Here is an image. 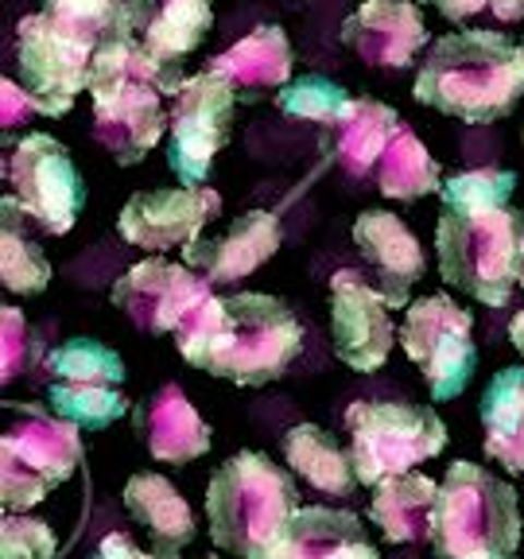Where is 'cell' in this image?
I'll return each mask as SVG.
<instances>
[{
    "label": "cell",
    "mask_w": 524,
    "mask_h": 559,
    "mask_svg": "<svg viewBox=\"0 0 524 559\" xmlns=\"http://www.w3.org/2000/svg\"><path fill=\"white\" fill-rule=\"evenodd\" d=\"M516 175L474 167L446 179L436 226L439 276L489 307H509L524 264V214L513 206Z\"/></svg>",
    "instance_id": "obj_1"
},
{
    "label": "cell",
    "mask_w": 524,
    "mask_h": 559,
    "mask_svg": "<svg viewBox=\"0 0 524 559\" xmlns=\"http://www.w3.org/2000/svg\"><path fill=\"white\" fill-rule=\"evenodd\" d=\"M175 346L187 366L202 373L261 389L291 369L303 331L284 299L269 292H234L202 299L175 331Z\"/></svg>",
    "instance_id": "obj_2"
},
{
    "label": "cell",
    "mask_w": 524,
    "mask_h": 559,
    "mask_svg": "<svg viewBox=\"0 0 524 559\" xmlns=\"http://www.w3.org/2000/svg\"><path fill=\"white\" fill-rule=\"evenodd\" d=\"M412 94L419 105H431L466 124L501 121L524 97L521 51L509 35L486 27L446 32L419 62Z\"/></svg>",
    "instance_id": "obj_3"
},
{
    "label": "cell",
    "mask_w": 524,
    "mask_h": 559,
    "mask_svg": "<svg viewBox=\"0 0 524 559\" xmlns=\"http://www.w3.org/2000/svg\"><path fill=\"white\" fill-rule=\"evenodd\" d=\"M296 513V481L261 451L226 459L206 486L210 540L237 559H279Z\"/></svg>",
    "instance_id": "obj_4"
},
{
    "label": "cell",
    "mask_w": 524,
    "mask_h": 559,
    "mask_svg": "<svg viewBox=\"0 0 524 559\" xmlns=\"http://www.w3.org/2000/svg\"><path fill=\"white\" fill-rule=\"evenodd\" d=\"M521 498L478 463L446 466L431 521L439 559H513L521 548Z\"/></svg>",
    "instance_id": "obj_5"
},
{
    "label": "cell",
    "mask_w": 524,
    "mask_h": 559,
    "mask_svg": "<svg viewBox=\"0 0 524 559\" xmlns=\"http://www.w3.org/2000/svg\"><path fill=\"white\" fill-rule=\"evenodd\" d=\"M12 424L0 439V506L24 513L82 466V428L39 404H9Z\"/></svg>",
    "instance_id": "obj_6"
},
{
    "label": "cell",
    "mask_w": 524,
    "mask_h": 559,
    "mask_svg": "<svg viewBox=\"0 0 524 559\" xmlns=\"http://www.w3.org/2000/svg\"><path fill=\"white\" fill-rule=\"evenodd\" d=\"M349 463L361 486H381L384 478L412 474L446 447V424L428 404L358 401L346 408Z\"/></svg>",
    "instance_id": "obj_7"
},
{
    "label": "cell",
    "mask_w": 524,
    "mask_h": 559,
    "mask_svg": "<svg viewBox=\"0 0 524 559\" xmlns=\"http://www.w3.org/2000/svg\"><path fill=\"white\" fill-rule=\"evenodd\" d=\"M401 346L428 381L436 401H454L478 369L474 314L451 296H424L408 307L401 326Z\"/></svg>",
    "instance_id": "obj_8"
},
{
    "label": "cell",
    "mask_w": 524,
    "mask_h": 559,
    "mask_svg": "<svg viewBox=\"0 0 524 559\" xmlns=\"http://www.w3.org/2000/svg\"><path fill=\"white\" fill-rule=\"evenodd\" d=\"M4 175H9L16 206L44 234L62 237L74 229L82 206H86V183H82L70 152L51 132H24L12 144Z\"/></svg>",
    "instance_id": "obj_9"
},
{
    "label": "cell",
    "mask_w": 524,
    "mask_h": 559,
    "mask_svg": "<svg viewBox=\"0 0 524 559\" xmlns=\"http://www.w3.org/2000/svg\"><path fill=\"white\" fill-rule=\"evenodd\" d=\"M237 90L218 70L191 74L171 105V140H167V167L183 187H202L214 167V156L234 136Z\"/></svg>",
    "instance_id": "obj_10"
},
{
    "label": "cell",
    "mask_w": 524,
    "mask_h": 559,
    "mask_svg": "<svg viewBox=\"0 0 524 559\" xmlns=\"http://www.w3.org/2000/svg\"><path fill=\"white\" fill-rule=\"evenodd\" d=\"M90 67L94 47L55 27L44 12H27L16 24L20 86L35 97L44 117H62L74 109L79 94L90 86Z\"/></svg>",
    "instance_id": "obj_11"
},
{
    "label": "cell",
    "mask_w": 524,
    "mask_h": 559,
    "mask_svg": "<svg viewBox=\"0 0 524 559\" xmlns=\"http://www.w3.org/2000/svg\"><path fill=\"white\" fill-rule=\"evenodd\" d=\"M94 97V136L117 164L132 167L159 144L164 129H171V114H164L159 90L136 79H90Z\"/></svg>",
    "instance_id": "obj_12"
},
{
    "label": "cell",
    "mask_w": 524,
    "mask_h": 559,
    "mask_svg": "<svg viewBox=\"0 0 524 559\" xmlns=\"http://www.w3.org/2000/svg\"><path fill=\"white\" fill-rule=\"evenodd\" d=\"M210 296L214 292H210L206 276H194L191 269L164 261V257H148V261L132 264L109 292L117 311L129 314V323L144 334L179 331L187 314Z\"/></svg>",
    "instance_id": "obj_13"
},
{
    "label": "cell",
    "mask_w": 524,
    "mask_h": 559,
    "mask_svg": "<svg viewBox=\"0 0 524 559\" xmlns=\"http://www.w3.org/2000/svg\"><path fill=\"white\" fill-rule=\"evenodd\" d=\"M222 194L210 187H167V191H140L121 210V237L148 253L191 249L202 229L218 218Z\"/></svg>",
    "instance_id": "obj_14"
},
{
    "label": "cell",
    "mask_w": 524,
    "mask_h": 559,
    "mask_svg": "<svg viewBox=\"0 0 524 559\" xmlns=\"http://www.w3.org/2000/svg\"><path fill=\"white\" fill-rule=\"evenodd\" d=\"M331 338L338 361H346L358 373H373L393 354L389 304L354 269H342L331 276Z\"/></svg>",
    "instance_id": "obj_15"
},
{
    "label": "cell",
    "mask_w": 524,
    "mask_h": 559,
    "mask_svg": "<svg viewBox=\"0 0 524 559\" xmlns=\"http://www.w3.org/2000/svg\"><path fill=\"white\" fill-rule=\"evenodd\" d=\"M342 44L369 67L404 70L428 47L416 0H366L342 20Z\"/></svg>",
    "instance_id": "obj_16"
},
{
    "label": "cell",
    "mask_w": 524,
    "mask_h": 559,
    "mask_svg": "<svg viewBox=\"0 0 524 559\" xmlns=\"http://www.w3.org/2000/svg\"><path fill=\"white\" fill-rule=\"evenodd\" d=\"M354 245L377 276V292L389 307H404L412 284L424 276V249L416 234L389 210H366L354 218Z\"/></svg>",
    "instance_id": "obj_17"
},
{
    "label": "cell",
    "mask_w": 524,
    "mask_h": 559,
    "mask_svg": "<svg viewBox=\"0 0 524 559\" xmlns=\"http://www.w3.org/2000/svg\"><path fill=\"white\" fill-rule=\"evenodd\" d=\"M284 241L279 218L269 210H249L222 237H199L191 249H183L187 264L199 269L210 284H237V280L253 276L264 261H272Z\"/></svg>",
    "instance_id": "obj_18"
},
{
    "label": "cell",
    "mask_w": 524,
    "mask_h": 559,
    "mask_svg": "<svg viewBox=\"0 0 524 559\" xmlns=\"http://www.w3.org/2000/svg\"><path fill=\"white\" fill-rule=\"evenodd\" d=\"M132 424H136L140 443L148 447V454L159 463H194L214 443L210 424L194 412L179 384H164L152 401L136 404Z\"/></svg>",
    "instance_id": "obj_19"
},
{
    "label": "cell",
    "mask_w": 524,
    "mask_h": 559,
    "mask_svg": "<svg viewBox=\"0 0 524 559\" xmlns=\"http://www.w3.org/2000/svg\"><path fill=\"white\" fill-rule=\"evenodd\" d=\"M124 509L140 524L152 559H179L194 540V513L164 474H132L124 481Z\"/></svg>",
    "instance_id": "obj_20"
},
{
    "label": "cell",
    "mask_w": 524,
    "mask_h": 559,
    "mask_svg": "<svg viewBox=\"0 0 524 559\" xmlns=\"http://www.w3.org/2000/svg\"><path fill=\"white\" fill-rule=\"evenodd\" d=\"M132 35L159 59L179 62L214 27V0H121Z\"/></svg>",
    "instance_id": "obj_21"
},
{
    "label": "cell",
    "mask_w": 524,
    "mask_h": 559,
    "mask_svg": "<svg viewBox=\"0 0 524 559\" xmlns=\"http://www.w3.org/2000/svg\"><path fill=\"white\" fill-rule=\"evenodd\" d=\"M291 44L284 27L261 24L253 32L226 47L222 55L210 59V70H218L222 79L234 82V90L245 102H257L261 94L291 86Z\"/></svg>",
    "instance_id": "obj_22"
},
{
    "label": "cell",
    "mask_w": 524,
    "mask_h": 559,
    "mask_svg": "<svg viewBox=\"0 0 524 559\" xmlns=\"http://www.w3.org/2000/svg\"><path fill=\"white\" fill-rule=\"evenodd\" d=\"M279 559H381L366 524L346 509L299 506Z\"/></svg>",
    "instance_id": "obj_23"
},
{
    "label": "cell",
    "mask_w": 524,
    "mask_h": 559,
    "mask_svg": "<svg viewBox=\"0 0 524 559\" xmlns=\"http://www.w3.org/2000/svg\"><path fill=\"white\" fill-rule=\"evenodd\" d=\"M436 498L439 481L428 474H396L377 486L369 501V521L381 528L389 544H416L431 540V521H436Z\"/></svg>",
    "instance_id": "obj_24"
},
{
    "label": "cell",
    "mask_w": 524,
    "mask_h": 559,
    "mask_svg": "<svg viewBox=\"0 0 524 559\" xmlns=\"http://www.w3.org/2000/svg\"><path fill=\"white\" fill-rule=\"evenodd\" d=\"M404 129L393 105L373 102V97H354L342 121L331 129V148L334 159L346 167L349 175H369L377 171L384 148L393 144V136Z\"/></svg>",
    "instance_id": "obj_25"
},
{
    "label": "cell",
    "mask_w": 524,
    "mask_h": 559,
    "mask_svg": "<svg viewBox=\"0 0 524 559\" xmlns=\"http://www.w3.org/2000/svg\"><path fill=\"white\" fill-rule=\"evenodd\" d=\"M486 454L509 474H524V369L505 366L481 393Z\"/></svg>",
    "instance_id": "obj_26"
},
{
    "label": "cell",
    "mask_w": 524,
    "mask_h": 559,
    "mask_svg": "<svg viewBox=\"0 0 524 559\" xmlns=\"http://www.w3.org/2000/svg\"><path fill=\"white\" fill-rule=\"evenodd\" d=\"M284 459L288 466L314 489V493H326V498H349L358 489V474L349 454L334 443L331 431H323L319 424H296V428L284 436Z\"/></svg>",
    "instance_id": "obj_27"
},
{
    "label": "cell",
    "mask_w": 524,
    "mask_h": 559,
    "mask_svg": "<svg viewBox=\"0 0 524 559\" xmlns=\"http://www.w3.org/2000/svg\"><path fill=\"white\" fill-rule=\"evenodd\" d=\"M377 191L396 202H416L424 194L443 191L439 159L424 148V140L412 129H401L393 136V144L384 148L381 164H377Z\"/></svg>",
    "instance_id": "obj_28"
},
{
    "label": "cell",
    "mask_w": 524,
    "mask_h": 559,
    "mask_svg": "<svg viewBox=\"0 0 524 559\" xmlns=\"http://www.w3.org/2000/svg\"><path fill=\"white\" fill-rule=\"evenodd\" d=\"M20 206L16 199H4V234H0V280L16 296H39L51 280V261L44 249L20 229Z\"/></svg>",
    "instance_id": "obj_29"
},
{
    "label": "cell",
    "mask_w": 524,
    "mask_h": 559,
    "mask_svg": "<svg viewBox=\"0 0 524 559\" xmlns=\"http://www.w3.org/2000/svg\"><path fill=\"white\" fill-rule=\"evenodd\" d=\"M47 408L82 431H105L129 412V401L121 389H109V384L47 381Z\"/></svg>",
    "instance_id": "obj_30"
},
{
    "label": "cell",
    "mask_w": 524,
    "mask_h": 559,
    "mask_svg": "<svg viewBox=\"0 0 524 559\" xmlns=\"http://www.w3.org/2000/svg\"><path fill=\"white\" fill-rule=\"evenodd\" d=\"M47 373H51V381L62 384H109V389H121L124 358L105 342L70 338L47 354Z\"/></svg>",
    "instance_id": "obj_31"
},
{
    "label": "cell",
    "mask_w": 524,
    "mask_h": 559,
    "mask_svg": "<svg viewBox=\"0 0 524 559\" xmlns=\"http://www.w3.org/2000/svg\"><path fill=\"white\" fill-rule=\"evenodd\" d=\"M44 16L62 32L79 35L94 51L109 39L132 35L121 0H44Z\"/></svg>",
    "instance_id": "obj_32"
},
{
    "label": "cell",
    "mask_w": 524,
    "mask_h": 559,
    "mask_svg": "<svg viewBox=\"0 0 524 559\" xmlns=\"http://www.w3.org/2000/svg\"><path fill=\"white\" fill-rule=\"evenodd\" d=\"M349 102H354V97H349L338 82L323 79V74H307V79L291 82V86H284L276 94L279 114L299 117V121L326 124V129H334V124L342 121V114L349 109Z\"/></svg>",
    "instance_id": "obj_33"
},
{
    "label": "cell",
    "mask_w": 524,
    "mask_h": 559,
    "mask_svg": "<svg viewBox=\"0 0 524 559\" xmlns=\"http://www.w3.org/2000/svg\"><path fill=\"white\" fill-rule=\"evenodd\" d=\"M59 540L51 524L24 513H9L0 524V559H55Z\"/></svg>",
    "instance_id": "obj_34"
},
{
    "label": "cell",
    "mask_w": 524,
    "mask_h": 559,
    "mask_svg": "<svg viewBox=\"0 0 524 559\" xmlns=\"http://www.w3.org/2000/svg\"><path fill=\"white\" fill-rule=\"evenodd\" d=\"M32 326H27L24 311H16V307H4V384L16 381L20 369L27 366V358H32Z\"/></svg>",
    "instance_id": "obj_35"
},
{
    "label": "cell",
    "mask_w": 524,
    "mask_h": 559,
    "mask_svg": "<svg viewBox=\"0 0 524 559\" xmlns=\"http://www.w3.org/2000/svg\"><path fill=\"white\" fill-rule=\"evenodd\" d=\"M419 4H436L439 12H443L446 20H471L478 16V12H493L498 20H521L524 16V0H419Z\"/></svg>",
    "instance_id": "obj_36"
},
{
    "label": "cell",
    "mask_w": 524,
    "mask_h": 559,
    "mask_svg": "<svg viewBox=\"0 0 524 559\" xmlns=\"http://www.w3.org/2000/svg\"><path fill=\"white\" fill-rule=\"evenodd\" d=\"M0 102H4V114H0V121H4V132H12L16 124H27L35 114H39L35 97L27 94L20 82H12V79H4V86H0Z\"/></svg>",
    "instance_id": "obj_37"
},
{
    "label": "cell",
    "mask_w": 524,
    "mask_h": 559,
    "mask_svg": "<svg viewBox=\"0 0 524 559\" xmlns=\"http://www.w3.org/2000/svg\"><path fill=\"white\" fill-rule=\"evenodd\" d=\"M94 559H152V556L148 551H140L124 533H109L102 544H97Z\"/></svg>",
    "instance_id": "obj_38"
},
{
    "label": "cell",
    "mask_w": 524,
    "mask_h": 559,
    "mask_svg": "<svg viewBox=\"0 0 524 559\" xmlns=\"http://www.w3.org/2000/svg\"><path fill=\"white\" fill-rule=\"evenodd\" d=\"M509 338H513V346L521 349V358H524V311L513 314V323H509Z\"/></svg>",
    "instance_id": "obj_39"
},
{
    "label": "cell",
    "mask_w": 524,
    "mask_h": 559,
    "mask_svg": "<svg viewBox=\"0 0 524 559\" xmlns=\"http://www.w3.org/2000/svg\"><path fill=\"white\" fill-rule=\"evenodd\" d=\"M516 51H521V62H524V39H521V44H516Z\"/></svg>",
    "instance_id": "obj_40"
},
{
    "label": "cell",
    "mask_w": 524,
    "mask_h": 559,
    "mask_svg": "<svg viewBox=\"0 0 524 559\" xmlns=\"http://www.w3.org/2000/svg\"><path fill=\"white\" fill-rule=\"evenodd\" d=\"M521 288H524V264H521Z\"/></svg>",
    "instance_id": "obj_41"
},
{
    "label": "cell",
    "mask_w": 524,
    "mask_h": 559,
    "mask_svg": "<svg viewBox=\"0 0 524 559\" xmlns=\"http://www.w3.org/2000/svg\"><path fill=\"white\" fill-rule=\"evenodd\" d=\"M206 559H210V556H206Z\"/></svg>",
    "instance_id": "obj_42"
}]
</instances>
